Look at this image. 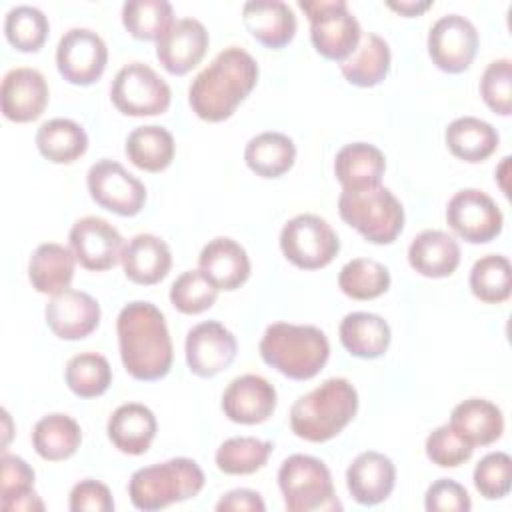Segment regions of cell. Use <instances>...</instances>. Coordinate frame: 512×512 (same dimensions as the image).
Returning a JSON list of instances; mask_svg holds the SVG:
<instances>
[{
  "instance_id": "obj_50",
  "label": "cell",
  "mask_w": 512,
  "mask_h": 512,
  "mask_svg": "<svg viewBox=\"0 0 512 512\" xmlns=\"http://www.w3.org/2000/svg\"><path fill=\"white\" fill-rule=\"evenodd\" d=\"M216 510L218 512H264L266 504L258 492L248 488H236L226 492L218 500Z\"/></svg>"
},
{
  "instance_id": "obj_22",
  "label": "cell",
  "mask_w": 512,
  "mask_h": 512,
  "mask_svg": "<svg viewBox=\"0 0 512 512\" xmlns=\"http://www.w3.org/2000/svg\"><path fill=\"white\" fill-rule=\"evenodd\" d=\"M198 270L218 290H236L250 276V258L236 240L220 236L202 248Z\"/></svg>"
},
{
  "instance_id": "obj_26",
  "label": "cell",
  "mask_w": 512,
  "mask_h": 512,
  "mask_svg": "<svg viewBox=\"0 0 512 512\" xmlns=\"http://www.w3.org/2000/svg\"><path fill=\"white\" fill-rule=\"evenodd\" d=\"M408 262L426 278H446L460 264V246L442 230H424L412 238Z\"/></svg>"
},
{
  "instance_id": "obj_7",
  "label": "cell",
  "mask_w": 512,
  "mask_h": 512,
  "mask_svg": "<svg viewBox=\"0 0 512 512\" xmlns=\"http://www.w3.org/2000/svg\"><path fill=\"white\" fill-rule=\"evenodd\" d=\"M278 486L288 512L342 510L328 466L314 456H288L278 470Z\"/></svg>"
},
{
  "instance_id": "obj_29",
  "label": "cell",
  "mask_w": 512,
  "mask_h": 512,
  "mask_svg": "<svg viewBox=\"0 0 512 512\" xmlns=\"http://www.w3.org/2000/svg\"><path fill=\"white\" fill-rule=\"evenodd\" d=\"M74 264L76 256L70 248L58 242L40 244L30 256L28 264V278L32 288L50 296L70 288L74 278Z\"/></svg>"
},
{
  "instance_id": "obj_34",
  "label": "cell",
  "mask_w": 512,
  "mask_h": 512,
  "mask_svg": "<svg viewBox=\"0 0 512 512\" xmlns=\"http://www.w3.org/2000/svg\"><path fill=\"white\" fill-rule=\"evenodd\" d=\"M246 166L262 178H278L286 174L296 160L292 138L282 132H260L248 140L244 148Z\"/></svg>"
},
{
  "instance_id": "obj_16",
  "label": "cell",
  "mask_w": 512,
  "mask_h": 512,
  "mask_svg": "<svg viewBox=\"0 0 512 512\" xmlns=\"http://www.w3.org/2000/svg\"><path fill=\"white\" fill-rule=\"evenodd\" d=\"M184 350L190 372L200 378H212L232 364L238 344L224 324L208 320L188 330Z\"/></svg>"
},
{
  "instance_id": "obj_14",
  "label": "cell",
  "mask_w": 512,
  "mask_h": 512,
  "mask_svg": "<svg viewBox=\"0 0 512 512\" xmlns=\"http://www.w3.org/2000/svg\"><path fill=\"white\" fill-rule=\"evenodd\" d=\"M478 50V32L476 26L460 14L440 16L428 32V54L432 62L448 72H464Z\"/></svg>"
},
{
  "instance_id": "obj_46",
  "label": "cell",
  "mask_w": 512,
  "mask_h": 512,
  "mask_svg": "<svg viewBox=\"0 0 512 512\" xmlns=\"http://www.w3.org/2000/svg\"><path fill=\"white\" fill-rule=\"evenodd\" d=\"M474 486L486 500L504 498L512 484V460L506 452L486 454L474 468Z\"/></svg>"
},
{
  "instance_id": "obj_3",
  "label": "cell",
  "mask_w": 512,
  "mask_h": 512,
  "mask_svg": "<svg viewBox=\"0 0 512 512\" xmlns=\"http://www.w3.org/2000/svg\"><path fill=\"white\" fill-rule=\"evenodd\" d=\"M358 392L346 378H328L290 408L292 432L308 442H326L338 436L356 416Z\"/></svg>"
},
{
  "instance_id": "obj_40",
  "label": "cell",
  "mask_w": 512,
  "mask_h": 512,
  "mask_svg": "<svg viewBox=\"0 0 512 512\" xmlns=\"http://www.w3.org/2000/svg\"><path fill=\"white\" fill-rule=\"evenodd\" d=\"M338 286L354 300H372L390 288V272L372 258H354L342 266Z\"/></svg>"
},
{
  "instance_id": "obj_1",
  "label": "cell",
  "mask_w": 512,
  "mask_h": 512,
  "mask_svg": "<svg viewBox=\"0 0 512 512\" xmlns=\"http://www.w3.org/2000/svg\"><path fill=\"white\" fill-rule=\"evenodd\" d=\"M118 348L126 372L136 380H160L170 372L174 350L164 314L150 302H128L116 320Z\"/></svg>"
},
{
  "instance_id": "obj_27",
  "label": "cell",
  "mask_w": 512,
  "mask_h": 512,
  "mask_svg": "<svg viewBox=\"0 0 512 512\" xmlns=\"http://www.w3.org/2000/svg\"><path fill=\"white\" fill-rule=\"evenodd\" d=\"M384 170V154L368 142L346 144L334 158V174L342 184V190H364L378 186Z\"/></svg>"
},
{
  "instance_id": "obj_38",
  "label": "cell",
  "mask_w": 512,
  "mask_h": 512,
  "mask_svg": "<svg viewBox=\"0 0 512 512\" xmlns=\"http://www.w3.org/2000/svg\"><path fill=\"white\" fill-rule=\"evenodd\" d=\"M272 442L254 436H232L216 450V466L220 472L230 476L254 474L260 470L272 454Z\"/></svg>"
},
{
  "instance_id": "obj_25",
  "label": "cell",
  "mask_w": 512,
  "mask_h": 512,
  "mask_svg": "<svg viewBox=\"0 0 512 512\" xmlns=\"http://www.w3.org/2000/svg\"><path fill=\"white\" fill-rule=\"evenodd\" d=\"M120 262L128 280L150 286L166 278L172 266V254L162 238L154 234H136L124 246Z\"/></svg>"
},
{
  "instance_id": "obj_18",
  "label": "cell",
  "mask_w": 512,
  "mask_h": 512,
  "mask_svg": "<svg viewBox=\"0 0 512 512\" xmlns=\"http://www.w3.org/2000/svg\"><path fill=\"white\" fill-rule=\"evenodd\" d=\"M48 328L62 340H82L100 324V304L82 290L66 288L44 308Z\"/></svg>"
},
{
  "instance_id": "obj_41",
  "label": "cell",
  "mask_w": 512,
  "mask_h": 512,
  "mask_svg": "<svg viewBox=\"0 0 512 512\" xmlns=\"http://www.w3.org/2000/svg\"><path fill=\"white\" fill-rule=\"evenodd\" d=\"M64 378L76 396L96 398L108 390L112 382V368L102 354L82 352L68 360Z\"/></svg>"
},
{
  "instance_id": "obj_24",
  "label": "cell",
  "mask_w": 512,
  "mask_h": 512,
  "mask_svg": "<svg viewBox=\"0 0 512 512\" xmlns=\"http://www.w3.org/2000/svg\"><path fill=\"white\" fill-rule=\"evenodd\" d=\"M156 416L140 402L118 406L108 418V438L124 454H144L156 436Z\"/></svg>"
},
{
  "instance_id": "obj_36",
  "label": "cell",
  "mask_w": 512,
  "mask_h": 512,
  "mask_svg": "<svg viewBox=\"0 0 512 512\" xmlns=\"http://www.w3.org/2000/svg\"><path fill=\"white\" fill-rule=\"evenodd\" d=\"M124 152L136 168L146 172H160L172 164L176 144L174 136L164 126L150 124L138 126L128 134Z\"/></svg>"
},
{
  "instance_id": "obj_23",
  "label": "cell",
  "mask_w": 512,
  "mask_h": 512,
  "mask_svg": "<svg viewBox=\"0 0 512 512\" xmlns=\"http://www.w3.org/2000/svg\"><path fill=\"white\" fill-rule=\"evenodd\" d=\"M246 30L268 48L286 46L296 34L294 10L282 0H250L242 6Z\"/></svg>"
},
{
  "instance_id": "obj_35",
  "label": "cell",
  "mask_w": 512,
  "mask_h": 512,
  "mask_svg": "<svg viewBox=\"0 0 512 512\" xmlns=\"http://www.w3.org/2000/svg\"><path fill=\"white\" fill-rule=\"evenodd\" d=\"M36 148L54 164H70L88 150V136L74 120L52 118L36 130Z\"/></svg>"
},
{
  "instance_id": "obj_43",
  "label": "cell",
  "mask_w": 512,
  "mask_h": 512,
  "mask_svg": "<svg viewBox=\"0 0 512 512\" xmlns=\"http://www.w3.org/2000/svg\"><path fill=\"white\" fill-rule=\"evenodd\" d=\"M48 30L50 24L44 12L28 4L8 10L4 20L6 38L20 52H38L46 42Z\"/></svg>"
},
{
  "instance_id": "obj_45",
  "label": "cell",
  "mask_w": 512,
  "mask_h": 512,
  "mask_svg": "<svg viewBox=\"0 0 512 512\" xmlns=\"http://www.w3.org/2000/svg\"><path fill=\"white\" fill-rule=\"evenodd\" d=\"M480 94L494 114L508 116L512 112V62L508 58L494 60L484 68Z\"/></svg>"
},
{
  "instance_id": "obj_51",
  "label": "cell",
  "mask_w": 512,
  "mask_h": 512,
  "mask_svg": "<svg viewBox=\"0 0 512 512\" xmlns=\"http://www.w3.org/2000/svg\"><path fill=\"white\" fill-rule=\"evenodd\" d=\"M386 4H388V8L396 10V12L402 14V16H408V18L422 14L424 10H428V8L432 6L430 0H400V2L388 0Z\"/></svg>"
},
{
  "instance_id": "obj_21",
  "label": "cell",
  "mask_w": 512,
  "mask_h": 512,
  "mask_svg": "<svg viewBox=\"0 0 512 512\" xmlns=\"http://www.w3.org/2000/svg\"><path fill=\"white\" fill-rule=\"evenodd\" d=\"M394 484V462L376 450H366L358 454L346 470L348 492L362 506H376L384 502L392 494Z\"/></svg>"
},
{
  "instance_id": "obj_28",
  "label": "cell",
  "mask_w": 512,
  "mask_h": 512,
  "mask_svg": "<svg viewBox=\"0 0 512 512\" xmlns=\"http://www.w3.org/2000/svg\"><path fill=\"white\" fill-rule=\"evenodd\" d=\"M450 426L472 446H488L504 432L502 410L486 398H468L452 408Z\"/></svg>"
},
{
  "instance_id": "obj_17",
  "label": "cell",
  "mask_w": 512,
  "mask_h": 512,
  "mask_svg": "<svg viewBox=\"0 0 512 512\" xmlns=\"http://www.w3.org/2000/svg\"><path fill=\"white\" fill-rule=\"evenodd\" d=\"M210 44L206 26L196 18H180L156 40V58L176 76L190 72L204 58Z\"/></svg>"
},
{
  "instance_id": "obj_44",
  "label": "cell",
  "mask_w": 512,
  "mask_h": 512,
  "mask_svg": "<svg viewBox=\"0 0 512 512\" xmlns=\"http://www.w3.org/2000/svg\"><path fill=\"white\" fill-rule=\"evenodd\" d=\"M218 298V288L200 272H182L170 286V302L182 314H200Z\"/></svg>"
},
{
  "instance_id": "obj_13",
  "label": "cell",
  "mask_w": 512,
  "mask_h": 512,
  "mask_svg": "<svg viewBox=\"0 0 512 512\" xmlns=\"http://www.w3.org/2000/svg\"><path fill=\"white\" fill-rule=\"evenodd\" d=\"M108 48L90 28H70L56 46L58 72L76 86L94 84L106 68Z\"/></svg>"
},
{
  "instance_id": "obj_48",
  "label": "cell",
  "mask_w": 512,
  "mask_h": 512,
  "mask_svg": "<svg viewBox=\"0 0 512 512\" xmlns=\"http://www.w3.org/2000/svg\"><path fill=\"white\" fill-rule=\"evenodd\" d=\"M424 508L428 512H468L472 502L462 484L450 478H440L428 486L424 494Z\"/></svg>"
},
{
  "instance_id": "obj_31",
  "label": "cell",
  "mask_w": 512,
  "mask_h": 512,
  "mask_svg": "<svg viewBox=\"0 0 512 512\" xmlns=\"http://www.w3.org/2000/svg\"><path fill=\"white\" fill-rule=\"evenodd\" d=\"M390 46L374 32H364L356 50L340 62L342 76L360 88L380 84L390 70Z\"/></svg>"
},
{
  "instance_id": "obj_49",
  "label": "cell",
  "mask_w": 512,
  "mask_h": 512,
  "mask_svg": "<svg viewBox=\"0 0 512 512\" xmlns=\"http://www.w3.org/2000/svg\"><path fill=\"white\" fill-rule=\"evenodd\" d=\"M68 506L72 512H112L114 500L106 484L86 478L74 484L70 490Z\"/></svg>"
},
{
  "instance_id": "obj_15",
  "label": "cell",
  "mask_w": 512,
  "mask_h": 512,
  "mask_svg": "<svg viewBox=\"0 0 512 512\" xmlns=\"http://www.w3.org/2000/svg\"><path fill=\"white\" fill-rule=\"evenodd\" d=\"M70 250L76 262L86 270H110L122 260L124 238L120 232L104 218L84 216L76 220L68 234Z\"/></svg>"
},
{
  "instance_id": "obj_6",
  "label": "cell",
  "mask_w": 512,
  "mask_h": 512,
  "mask_svg": "<svg viewBox=\"0 0 512 512\" xmlns=\"http://www.w3.org/2000/svg\"><path fill=\"white\" fill-rule=\"evenodd\" d=\"M340 218L372 244H390L402 232L404 208L386 186L342 190Z\"/></svg>"
},
{
  "instance_id": "obj_20",
  "label": "cell",
  "mask_w": 512,
  "mask_h": 512,
  "mask_svg": "<svg viewBox=\"0 0 512 512\" xmlns=\"http://www.w3.org/2000/svg\"><path fill=\"white\" fill-rule=\"evenodd\" d=\"M276 410L274 386L258 374L234 378L222 394V412L236 424H260Z\"/></svg>"
},
{
  "instance_id": "obj_2",
  "label": "cell",
  "mask_w": 512,
  "mask_h": 512,
  "mask_svg": "<svg viewBox=\"0 0 512 512\" xmlns=\"http://www.w3.org/2000/svg\"><path fill=\"white\" fill-rule=\"evenodd\" d=\"M258 82L256 60L238 46H228L196 74L188 88L192 112L206 122L230 118Z\"/></svg>"
},
{
  "instance_id": "obj_33",
  "label": "cell",
  "mask_w": 512,
  "mask_h": 512,
  "mask_svg": "<svg viewBox=\"0 0 512 512\" xmlns=\"http://www.w3.org/2000/svg\"><path fill=\"white\" fill-rule=\"evenodd\" d=\"M82 442L80 424L62 412L42 416L32 430V446L36 454L48 462L70 458Z\"/></svg>"
},
{
  "instance_id": "obj_19",
  "label": "cell",
  "mask_w": 512,
  "mask_h": 512,
  "mask_svg": "<svg viewBox=\"0 0 512 512\" xmlns=\"http://www.w3.org/2000/svg\"><path fill=\"white\" fill-rule=\"evenodd\" d=\"M2 114L12 122H32L42 116L48 104L46 78L28 66L12 68L0 86Z\"/></svg>"
},
{
  "instance_id": "obj_11",
  "label": "cell",
  "mask_w": 512,
  "mask_h": 512,
  "mask_svg": "<svg viewBox=\"0 0 512 512\" xmlns=\"http://www.w3.org/2000/svg\"><path fill=\"white\" fill-rule=\"evenodd\" d=\"M86 186L98 206L118 216H134L146 202V186L116 160L94 162L86 174Z\"/></svg>"
},
{
  "instance_id": "obj_9",
  "label": "cell",
  "mask_w": 512,
  "mask_h": 512,
  "mask_svg": "<svg viewBox=\"0 0 512 512\" xmlns=\"http://www.w3.org/2000/svg\"><path fill=\"white\" fill-rule=\"evenodd\" d=\"M110 98L126 116H156L168 110L172 92L154 68L144 62H130L116 72Z\"/></svg>"
},
{
  "instance_id": "obj_8",
  "label": "cell",
  "mask_w": 512,
  "mask_h": 512,
  "mask_svg": "<svg viewBox=\"0 0 512 512\" xmlns=\"http://www.w3.org/2000/svg\"><path fill=\"white\" fill-rule=\"evenodd\" d=\"M298 6L310 20V40L320 56L344 62L356 50L362 28L346 0H300Z\"/></svg>"
},
{
  "instance_id": "obj_32",
  "label": "cell",
  "mask_w": 512,
  "mask_h": 512,
  "mask_svg": "<svg viewBox=\"0 0 512 512\" xmlns=\"http://www.w3.org/2000/svg\"><path fill=\"white\" fill-rule=\"evenodd\" d=\"M444 140L456 158L470 164L492 156L500 142L496 128L476 116H462L452 120L444 132Z\"/></svg>"
},
{
  "instance_id": "obj_42",
  "label": "cell",
  "mask_w": 512,
  "mask_h": 512,
  "mask_svg": "<svg viewBox=\"0 0 512 512\" xmlns=\"http://www.w3.org/2000/svg\"><path fill=\"white\" fill-rule=\"evenodd\" d=\"M166 0H128L122 6V24L138 40H158L174 22Z\"/></svg>"
},
{
  "instance_id": "obj_37",
  "label": "cell",
  "mask_w": 512,
  "mask_h": 512,
  "mask_svg": "<svg viewBox=\"0 0 512 512\" xmlns=\"http://www.w3.org/2000/svg\"><path fill=\"white\" fill-rule=\"evenodd\" d=\"M0 474V502L10 512L44 510V502L34 492V470L20 456L2 454Z\"/></svg>"
},
{
  "instance_id": "obj_12",
  "label": "cell",
  "mask_w": 512,
  "mask_h": 512,
  "mask_svg": "<svg viewBox=\"0 0 512 512\" xmlns=\"http://www.w3.org/2000/svg\"><path fill=\"white\" fill-rule=\"evenodd\" d=\"M446 222L466 242L484 244L502 232L504 216L486 192L464 188L448 200Z\"/></svg>"
},
{
  "instance_id": "obj_30",
  "label": "cell",
  "mask_w": 512,
  "mask_h": 512,
  "mask_svg": "<svg viewBox=\"0 0 512 512\" xmlns=\"http://www.w3.org/2000/svg\"><path fill=\"white\" fill-rule=\"evenodd\" d=\"M342 346L356 358H378L390 346L388 322L372 312H350L342 318L340 328Z\"/></svg>"
},
{
  "instance_id": "obj_10",
  "label": "cell",
  "mask_w": 512,
  "mask_h": 512,
  "mask_svg": "<svg viewBox=\"0 0 512 512\" xmlns=\"http://www.w3.org/2000/svg\"><path fill=\"white\" fill-rule=\"evenodd\" d=\"M280 248L286 260L302 270L328 266L340 250V240L332 226L316 214L290 218L280 232Z\"/></svg>"
},
{
  "instance_id": "obj_5",
  "label": "cell",
  "mask_w": 512,
  "mask_h": 512,
  "mask_svg": "<svg viewBox=\"0 0 512 512\" xmlns=\"http://www.w3.org/2000/svg\"><path fill=\"white\" fill-rule=\"evenodd\" d=\"M204 488V472L190 458H170L144 466L130 476L128 496L134 508L152 512L190 500Z\"/></svg>"
},
{
  "instance_id": "obj_4",
  "label": "cell",
  "mask_w": 512,
  "mask_h": 512,
  "mask_svg": "<svg viewBox=\"0 0 512 512\" xmlns=\"http://www.w3.org/2000/svg\"><path fill=\"white\" fill-rule=\"evenodd\" d=\"M260 356L292 380H310L328 362L330 342L316 326L274 322L262 334Z\"/></svg>"
},
{
  "instance_id": "obj_47",
  "label": "cell",
  "mask_w": 512,
  "mask_h": 512,
  "mask_svg": "<svg viewBox=\"0 0 512 512\" xmlns=\"http://www.w3.org/2000/svg\"><path fill=\"white\" fill-rule=\"evenodd\" d=\"M426 456L440 468H456L470 460L474 446L468 444L450 424L434 428L426 438Z\"/></svg>"
},
{
  "instance_id": "obj_39",
  "label": "cell",
  "mask_w": 512,
  "mask_h": 512,
  "mask_svg": "<svg viewBox=\"0 0 512 512\" xmlns=\"http://www.w3.org/2000/svg\"><path fill=\"white\" fill-rule=\"evenodd\" d=\"M470 290L486 304H500L512 292V266L502 254L478 258L470 270Z\"/></svg>"
}]
</instances>
